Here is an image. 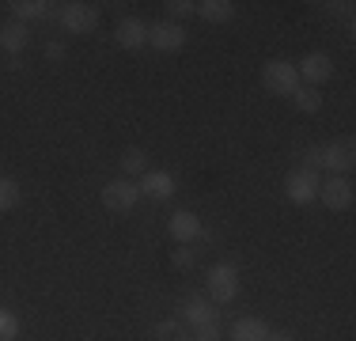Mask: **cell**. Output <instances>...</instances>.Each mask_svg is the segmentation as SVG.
<instances>
[{"label": "cell", "mask_w": 356, "mask_h": 341, "mask_svg": "<svg viewBox=\"0 0 356 341\" xmlns=\"http://www.w3.org/2000/svg\"><path fill=\"white\" fill-rule=\"evenodd\" d=\"M209 292H213L216 303H232L235 296H239V269H235L232 262H216V266L209 269Z\"/></svg>", "instance_id": "1"}, {"label": "cell", "mask_w": 356, "mask_h": 341, "mask_svg": "<svg viewBox=\"0 0 356 341\" xmlns=\"http://www.w3.org/2000/svg\"><path fill=\"white\" fill-rule=\"evenodd\" d=\"M19 334V319L12 311H0V341H15Z\"/></svg>", "instance_id": "23"}, {"label": "cell", "mask_w": 356, "mask_h": 341, "mask_svg": "<svg viewBox=\"0 0 356 341\" xmlns=\"http://www.w3.org/2000/svg\"><path fill=\"white\" fill-rule=\"evenodd\" d=\"M156 338H159V341H193V338L182 330V319H163V322L156 326Z\"/></svg>", "instance_id": "19"}, {"label": "cell", "mask_w": 356, "mask_h": 341, "mask_svg": "<svg viewBox=\"0 0 356 341\" xmlns=\"http://www.w3.org/2000/svg\"><path fill=\"white\" fill-rule=\"evenodd\" d=\"M27 38H31V31H27V23H19V19L0 27V49H8V54H23V49H27Z\"/></svg>", "instance_id": "13"}, {"label": "cell", "mask_w": 356, "mask_h": 341, "mask_svg": "<svg viewBox=\"0 0 356 341\" xmlns=\"http://www.w3.org/2000/svg\"><path fill=\"white\" fill-rule=\"evenodd\" d=\"M167 232H171V239H175V243H182V246H186L190 239H197V235H201V220L193 216L190 209H178L175 216L167 220Z\"/></svg>", "instance_id": "11"}, {"label": "cell", "mask_w": 356, "mask_h": 341, "mask_svg": "<svg viewBox=\"0 0 356 341\" xmlns=\"http://www.w3.org/2000/svg\"><path fill=\"white\" fill-rule=\"evenodd\" d=\"M232 338L235 341H266L269 338V326L261 319H239L232 326Z\"/></svg>", "instance_id": "15"}, {"label": "cell", "mask_w": 356, "mask_h": 341, "mask_svg": "<svg viewBox=\"0 0 356 341\" xmlns=\"http://www.w3.org/2000/svg\"><path fill=\"white\" fill-rule=\"evenodd\" d=\"M261 84H266V91H273V95H292V91L300 88V72L288 61H269L261 68Z\"/></svg>", "instance_id": "3"}, {"label": "cell", "mask_w": 356, "mask_h": 341, "mask_svg": "<svg viewBox=\"0 0 356 341\" xmlns=\"http://www.w3.org/2000/svg\"><path fill=\"white\" fill-rule=\"evenodd\" d=\"M182 319L190 322V326H205V322H213V307H209L205 296H190L182 307Z\"/></svg>", "instance_id": "14"}, {"label": "cell", "mask_w": 356, "mask_h": 341, "mask_svg": "<svg viewBox=\"0 0 356 341\" xmlns=\"http://www.w3.org/2000/svg\"><path fill=\"white\" fill-rule=\"evenodd\" d=\"M140 193H148V198H156V201H167L175 193V178L167 175V170H144L140 175Z\"/></svg>", "instance_id": "12"}, {"label": "cell", "mask_w": 356, "mask_h": 341, "mask_svg": "<svg viewBox=\"0 0 356 341\" xmlns=\"http://www.w3.org/2000/svg\"><path fill=\"white\" fill-rule=\"evenodd\" d=\"M137 198H140V186L129 182V178H114V182L103 186V205L110 212H133Z\"/></svg>", "instance_id": "6"}, {"label": "cell", "mask_w": 356, "mask_h": 341, "mask_svg": "<svg viewBox=\"0 0 356 341\" xmlns=\"http://www.w3.org/2000/svg\"><path fill=\"white\" fill-rule=\"evenodd\" d=\"M114 38H118V46H122V49H140L144 42H148V23L137 19V15H129V19L118 23Z\"/></svg>", "instance_id": "10"}, {"label": "cell", "mask_w": 356, "mask_h": 341, "mask_svg": "<svg viewBox=\"0 0 356 341\" xmlns=\"http://www.w3.org/2000/svg\"><path fill=\"white\" fill-rule=\"evenodd\" d=\"M266 341H292V338H288V334H269Z\"/></svg>", "instance_id": "27"}, {"label": "cell", "mask_w": 356, "mask_h": 341, "mask_svg": "<svg viewBox=\"0 0 356 341\" xmlns=\"http://www.w3.org/2000/svg\"><path fill=\"white\" fill-rule=\"evenodd\" d=\"M122 167L129 170V175H144V170H148V152L144 148H125L122 152Z\"/></svg>", "instance_id": "20"}, {"label": "cell", "mask_w": 356, "mask_h": 341, "mask_svg": "<svg viewBox=\"0 0 356 341\" xmlns=\"http://www.w3.org/2000/svg\"><path fill=\"white\" fill-rule=\"evenodd\" d=\"M167 15H171V19H186V15H193L197 12V4H193V0H167Z\"/></svg>", "instance_id": "22"}, {"label": "cell", "mask_w": 356, "mask_h": 341, "mask_svg": "<svg viewBox=\"0 0 356 341\" xmlns=\"http://www.w3.org/2000/svg\"><path fill=\"white\" fill-rule=\"evenodd\" d=\"M193 341H220V326H216V319L213 322H205V326H193Z\"/></svg>", "instance_id": "24"}, {"label": "cell", "mask_w": 356, "mask_h": 341, "mask_svg": "<svg viewBox=\"0 0 356 341\" xmlns=\"http://www.w3.org/2000/svg\"><path fill=\"white\" fill-rule=\"evenodd\" d=\"M61 27L72 34H91L99 27V8L83 4V0H72V4L61 8Z\"/></svg>", "instance_id": "5"}, {"label": "cell", "mask_w": 356, "mask_h": 341, "mask_svg": "<svg viewBox=\"0 0 356 341\" xmlns=\"http://www.w3.org/2000/svg\"><path fill=\"white\" fill-rule=\"evenodd\" d=\"M296 72H300L307 84H326L330 76H334V57L330 54H307L300 65H296Z\"/></svg>", "instance_id": "9"}, {"label": "cell", "mask_w": 356, "mask_h": 341, "mask_svg": "<svg viewBox=\"0 0 356 341\" xmlns=\"http://www.w3.org/2000/svg\"><path fill=\"white\" fill-rule=\"evenodd\" d=\"M318 175H315V167H296L292 175L284 178V190H288V201H296V205H307V201H315L318 198Z\"/></svg>", "instance_id": "4"}, {"label": "cell", "mask_w": 356, "mask_h": 341, "mask_svg": "<svg viewBox=\"0 0 356 341\" xmlns=\"http://www.w3.org/2000/svg\"><path fill=\"white\" fill-rule=\"evenodd\" d=\"M171 262H175V269H190V266H193V251L178 243V251L171 254Z\"/></svg>", "instance_id": "25"}, {"label": "cell", "mask_w": 356, "mask_h": 341, "mask_svg": "<svg viewBox=\"0 0 356 341\" xmlns=\"http://www.w3.org/2000/svg\"><path fill=\"white\" fill-rule=\"evenodd\" d=\"M19 205V186L12 178H0V212H12Z\"/></svg>", "instance_id": "21"}, {"label": "cell", "mask_w": 356, "mask_h": 341, "mask_svg": "<svg viewBox=\"0 0 356 341\" xmlns=\"http://www.w3.org/2000/svg\"><path fill=\"white\" fill-rule=\"evenodd\" d=\"M318 201L326 205L330 212H345L353 205V182L349 178H330V182H322L318 186Z\"/></svg>", "instance_id": "8"}, {"label": "cell", "mask_w": 356, "mask_h": 341, "mask_svg": "<svg viewBox=\"0 0 356 341\" xmlns=\"http://www.w3.org/2000/svg\"><path fill=\"white\" fill-rule=\"evenodd\" d=\"M46 57H49V61H61V57H65V42H46Z\"/></svg>", "instance_id": "26"}, {"label": "cell", "mask_w": 356, "mask_h": 341, "mask_svg": "<svg viewBox=\"0 0 356 341\" xmlns=\"http://www.w3.org/2000/svg\"><path fill=\"white\" fill-rule=\"evenodd\" d=\"M292 99H296V106H300L303 114H318V110H322V95L315 88H296Z\"/></svg>", "instance_id": "18"}, {"label": "cell", "mask_w": 356, "mask_h": 341, "mask_svg": "<svg viewBox=\"0 0 356 341\" xmlns=\"http://www.w3.org/2000/svg\"><path fill=\"white\" fill-rule=\"evenodd\" d=\"M8 8H12V15L19 23H27V19H42V15H46L54 4H46V0H12Z\"/></svg>", "instance_id": "16"}, {"label": "cell", "mask_w": 356, "mask_h": 341, "mask_svg": "<svg viewBox=\"0 0 356 341\" xmlns=\"http://www.w3.org/2000/svg\"><path fill=\"white\" fill-rule=\"evenodd\" d=\"M186 27L182 23H152L148 27V42H152V49H159V54H178V49L186 46Z\"/></svg>", "instance_id": "7"}, {"label": "cell", "mask_w": 356, "mask_h": 341, "mask_svg": "<svg viewBox=\"0 0 356 341\" xmlns=\"http://www.w3.org/2000/svg\"><path fill=\"white\" fill-rule=\"evenodd\" d=\"M311 164H322L330 170H349L356 159H353V141L345 136V141H334V144H318V148L307 152Z\"/></svg>", "instance_id": "2"}, {"label": "cell", "mask_w": 356, "mask_h": 341, "mask_svg": "<svg viewBox=\"0 0 356 341\" xmlns=\"http://www.w3.org/2000/svg\"><path fill=\"white\" fill-rule=\"evenodd\" d=\"M197 12H201V19H209V23H227L235 15V4L232 0H205V4H197Z\"/></svg>", "instance_id": "17"}]
</instances>
